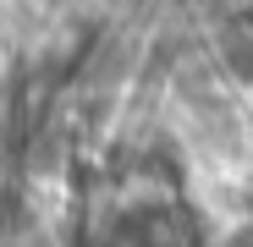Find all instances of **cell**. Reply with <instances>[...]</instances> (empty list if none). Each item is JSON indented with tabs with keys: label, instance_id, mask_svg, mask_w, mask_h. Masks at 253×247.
I'll return each instance as SVG.
<instances>
[{
	"label": "cell",
	"instance_id": "obj_1",
	"mask_svg": "<svg viewBox=\"0 0 253 247\" xmlns=\"http://www.w3.org/2000/svg\"><path fill=\"white\" fill-rule=\"evenodd\" d=\"M248 138H253V105H248Z\"/></svg>",
	"mask_w": 253,
	"mask_h": 247
}]
</instances>
